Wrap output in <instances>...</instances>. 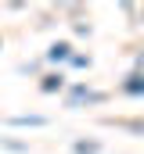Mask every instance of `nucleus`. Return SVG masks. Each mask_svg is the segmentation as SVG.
Instances as JSON below:
<instances>
[{
  "instance_id": "nucleus-1",
  "label": "nucleus",
  "mask_w": 144,
  "mask_h": 154,
  "mask_svg": "<svg viewBox=\"0 0 144 154\" xmlns=\"http://www.w3.org/2000/svg\"><path fill=\"white\" fill-rule=\"evenodd\" d=\"M47 57H51V61H61V57H69V43H54V47L47 50Z\"/></svg>"
},
{
  "instance_id": "nucleus-2",
  "label": "nucleus",
  "mask_w": 144,
  "mask_h": 154,
  "mask_svg": "<svg viewBox=\"0 0 144 154\" xmlns=\"http://www.w3.org/2000/svg\"><path fill=\"white\" fill-rule=\"evenodd\" d=\"M43 90L51 93V90H61V75H47L43 79Z\"/></svg>"
},
{
  "instance_id": "nucleus-3",
  "label": "nucleus",
  "mask_w": 144,
  "mask_h": 154,
  "mask_svg": "<svg viewBox=\"0 0 144 154\" xmlns=\"http://www.w3.org/2000/svg\"><path fill=\"white\" fill-rule=\"evenodd\" d=\"M126 90H130V93H141V90H144V79H141V75H133L130 82H126Z\"/></svg>"
}]
</instances>
